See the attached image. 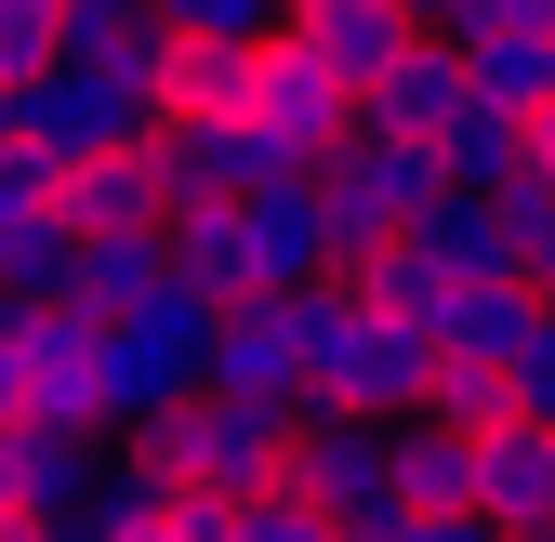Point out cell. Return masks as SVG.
Returning <instances> with one entry per match:
<instances>
[{"mask_svg": "<svg viewBox=\"0 0 555 542\" xmlns=\"http://www.w3.org/2000/svg\"><path fill=\"white\" fill-rule=\"evenodd\" d=\"M0 424H27V358H14V305H0Z\"/></svg>", "mask_w": 555, "mask_h": 542, "instance_id": "obj_32", "label": "cell"}, {"mask_svg": "<svg viewBox=\"0 0 555 542\" xmlns=\"http://www.w3.org/2000/svg\"><path fill=\"white\" fill-rule=\"evenodd\" d=\"M397 503L410 516H476V437L437 411H397Z\"/></svg>", "mask_w": 555, "mask_h": 542, "instance_id": "obj_16", "label": "cell"}, {"mask_svg": "<svg viewBox=\"0 0 555 542\" xmlns=\"http://www.w3.org/2000/svg\"><path fill=\"white\" fill-rule=\"evenodd\" d=\"M212 384L225 397H305V292H238L212 318Z\"/></svg>", "mask_w": 555, "mask_h": 542, "instance_id": "obj_9", "label": "cell"}, {"mask_svg": "<svg viewBox=\"0 0 555 542\" xmlns=\"http://www.w3.org/2000/svg\"><path fill=\"white\" fill-rule=\"evenodd\" d=\"M463 93H476V80H463V40H437V27H424V40H410L384 80L358 93V132H424V146H437V132L463 119Z\"/></svg>", "mask_w": 555, "mask_h": 542, "instance_id": "obj_11", "label": "cell"}, {"mask_svg": "<svg viewBox=\"0 0 555 542\" xmlns=\"http://www.w3.org/2000/svg\"><path fill=\"white\" fill-rule=\"evenodd\" d=\"M292 27L318 40V66H331V80H358V93L384 80V66H397L410 40H424V27H410V14H397V0H305V14H292Z\"/></svg>", "mask_w": 555, "mask_h": 542, "instance_id": "obj_14", "label": "cell"}, {"mask_svg": "<svg viewBox=\"0 0 555 542\" xmlns=\"http://www.w3.org/2000/svg\"><path fill=\"white\" fill-rule=\"evenodd\" d=\"M225 542H331V516L278 477V490H238V503H225Z\"/></svg>", "mask_w": 555, "mask_h": 542, "instance_id": "obj_26", "label": "cell"}, {"mask_svg": "<svg viewBox=\"0 0 555 542\" xmlns=\"http://www.w3.org/2000/svg\"><path fill=\"white\" fill-rule=\"evenodd\" d=\"M159 279H172V238H80V264H66L53 305H80V318H132Z\"/></svg>", "mask_w": 555, "mask_h": 542, "instance_id": "obj_21", "label": "cell"}, {"mask_svg": "<svg viewBox=\"0 0 555 542\" xmlns=\"http://www.w3.org/2000/svg\"><path fill=\"white\" fill-rule=\"evenodd\" d=\"M159 119H251V40H198V27H172Z\"/></svg>", "mask_w": 555, "mask_h": 542, "instance_id": "obj_20", "label": "cell"}, {"mask_svg": "<svg viewBox=\"0 0 555 542\" xmlns=\"http://www.w3.org/2000/svg\"><path fill=\"white\" fill-rule=\"evenodd\" d=\"M146 27H159V0H66L53 53H119V40H146Z\"/></svg>", "mask_w": 555, "mask_h": 542, "instance_id": "obj_27", "label": "cell"}, {"mask_svg": "<svg viewBox=\"0 0 555 542\" xmlns=\"http://www.w3.org/2000/svg\"><path fill=\"white\" fill-rule=\"evenodd\" d=\"M410 238H424L450 279H529V264H516V225H503V198H476V185H437Z\"/></svg>", "mask_w": 555, "mask_h": 542, "instance_id": "obj_18", "label": "cell"}, {"mask_svg": "<svg viewBox=\"0 0 555 542\" xmlns=\"http://www.w3.org/2000/svg\"><path fill=\"white\" fill-rule=\"evenodd\" d=\"M251 119H264L278 146H292V159L318 172V159L344 146V132H358V80H331L305 27H264V40H251Z\"/></svg>", "mask_w": 555, "mask_h": 542, "instance_id": "obj_6", "label": "cell"}, {"mask_svg": "<svg viewBox=\"0 0 555 542\" xmlns=\"http://www.w3.org/2000/svg\"><path fill=\"white\" fill-rule=\"evenodd\" d=\"M212 292L198 279H159L132 318H106V424H146V411H172V397H198L212 384Z\"/></svg>", "mask_w": 555, "mask_h": 542, "instance_id": "obj_3", "label": "cell"}, {"mask_svg": "<svg viewBox=\"0 0 555 542\" xmlns=\"http://www.w3.org/2000/svg\"><path fill=\"white\" fill-rule=\"evenodd\" d=\"M344 279H358V292H371L397 331H437V345H450V305H463V279H450L424 238H384V251H358V264H344Z\"/></svg>", "mask_w": 555, "mask_h": 542, "instance_id": "obj_19", "label": "cell"}, {"mask_svg": "<svg viewBox=\"0 0 555 542\" xmlns=\"http://www.w3.org/2000/svg\"><path fill=\"white\" fill-rule=\"evenodd\" d=\"M318 185H331L344 264H358V251H384V238H410V225H424V198H437L450 172H437V146H424V132H344V146L318 159Z\"/></svg>", "mask_w": 555, "mask_h": 542, "instance_id": "obj_4", "label": "cell"}, {"mask_svg": "<svg viewBox=\"0 0 555 542\" xmlns=\"http://www.w3.org/2000/svg\"><path fill=\"white\" fill-rule=\"evenodd\" d=\"M238 212H251V251H264V292H305V279H331V264H344V225H331V185H318V172L251 185Z\"/></svg>", "mask_w": 555, "mask_h": 542, "instance_id": "obj_10", "label": "cell"}, {"mask_svg": "<svg viewBox=\"0 0 555 542\" xmlns=\"http://www.w3.org/2000/svg\"><path fill=\"white\" fill-rule=\"evenodd\" d=\"M437 172H450V185H476V198H503V185L529 172V119H516V106H490V93H463V119L437 132Z\"/></svg>", "mask_w": 555, "mask_h": 542, "instance_id": "obj_22", "label": "cell"}, {"mask_svg": "<svg viewBox=\"0 0 555 542\" xmlns=\"http://www.w3.org/2000/svg\"><path fill=\"white\" fill-rule=\"evenodd\" d=\"M397 542H516V529H490V516H410Z\"/></svg>", "mask_w": 555, "mask_h": 542, "instance_id": "obj_31", "label": "cell"}, {"mask_svg": "<svg viewBox=\"0 0 555 542\" xmlns=\"http://www.w3.org/2000/svg\"><path fill=\"white\" fill-rule=\"evenodd\" d=\"M476 516H490V529H516V542L555 516V424H529V411H516V424H490V437H476Z\"/></svg>", "mask_w": 555, "mask_h": 542, "instance_id": "obj_12", "label": "cell"}, {"mask_svg": "<svg viewBox=\"0 0 555 542\" xmlns=\"http://www.w3.org/2000/svg\"><path fill=\"white\" fill-rule=\"evenodd\" d=\"M159 238H172V279H198L212 305L264 292V251H251V212H238V198H198V212H172Z\"/></svg>", "mask_w": 555, "mask_h": 542, "instance_id": "obj_15", "label": "cell"}, {"mask_svg": "<svg viewBox=\"0 0 555 542\" xmlns=\"http://www.w3.org/2000/svg\"><path fill=\"white\" fill-rule=\"evenodd\" d=\"M463 80L490 106H516V119H542L555 106V27H476L463 40Z\"/></svg>", "mask_w": 555, "mask_h": 542, "instance_id": "obj_23", "label": "cell"}, {"mask_svg": "<svg viewBox=\"0 0 555 542\" xmlns=\"http://www.w3.org/2000/svg\"><path fill=\"white\" fill-rule=\"evenodd\" d=\"M146 172H159L172 212H198V198H251V185H278V172H305V159L278 146L264 119H159V132H146Z\"/></svg>", "mask_w": 555, "mask_h": 542, "instance_id": "obj_7", "label": "cell"}, {"mask_svg": "<svg viewBox=\"0 0 555 542\" xmlns=\"http://www.w3.org/2000/svg\"><path fill=\"white\" fill-rule=\"evenodd\" d=\"M424 411H437V424H463V437H490V424H516V371H503V358H463V345H437Z\"/></svg>", "mask_w": 555, "mask_h": 542, "instance_id": "obj_24", "label": "cell"}, {"mask_svg": "<svg viewBox=\"0 0 555 542\" xmlns=\"http://www.w3.org/2000/svg\"><path fill=\"white\" fill-rule=\"evenodd\" d=\"M27 212H66V159L0 119V225H27Z\"/></svg>", "mask_w": 555, "mask_h": 542, "instance_id": "obj_25", "label": "cell"}, {"mask_svg": "<svg viewBox=\"0 0 555 542\" xmlns=\"http://www.w3.org/2000/svg\"><path fill=\"white\" fill-rule=\"evenodd\" d=\"M278 477H292L318 516H397V424L305 397V411H292V450H278Z\"/></svg>", "mask_w": 555, "mask_h": 542, "instance_id": "obj_5", "label": "cell"}, {"mask_svg": "<svg viewBox=\"0 0 555 542\" xmlns=\"http://www.w3.org/2000/svg\"><path fill=\"white\" fill-rule=\"evenodd\" d=\"M14 358H27V424H66V437L106 424V318L14 305Z\"/></svg>", "mask_w": 555, "mask_h": 542, "instance_id": "obj_8", "label": "cell"}, {"mask_svg": "<svg viewBox=\"0 0 555 542\" xmlns=\"http://www.w3.org/2000/svg\"><path fill=\"white\" fill-rule=\"evenodd\" d=\"M0 542H53V529H40V516H14V503H0Z\"/></svg>", "mask_w": 555, "mask_h": 542, "instance_id": "obj_35", "label": "cell"}, {"mask_svg": "<svg viewBox=\"0 0 555 542\" xmlns=\"http://www.w3.org/2000/svg\"><path fill=\"white\" fill-rule=\"evenodd\" d=\"M159 27H198V40H264V27H292V0H159Z\"/></svg>", "mask_w": 555, "mask_h": 542, "instance_id": "obj_28", "label": "cell"}, {"mask_svg": "<svg viewBox=\"0 0 555 542\" xmlns=\"http://www.w3.org/2000/svg\"><path fill=\"white\" fill-rule=\"evenodd\" d=\"M66 225H80V238H159L172 198H159L146 146H93V159H66Z\"/></svg>", "mask_w": 555, "mask_h": 542, "instance_id": "obj_13", "label": "cell"}, {"mask_svg": "<svg viewBox=\"0 0 555 542\" xmlns=\"http://www.w3.org/2000/svg\"><path fill=\"white\" fill-rule=\"evenodd\" d=\"M278 450H292V411L278 397H225V384H198L172 397V411L132 424V463H159L172 490H278Z\"/></svg>", "mask_w": 555, "mask_h": 542, "instance_id": "obj_2", "label": "cell"}, {"mask_svg": "<svg viewBox=\"0 0 555 542\" xmlns=\"http://www.w3.org/2000/svg\"><path fill=\"white\" fill-rule=\"evenodd\" d=\"M529 542H555V516H542V529H529Z\"/></svg>", "mask_w": 555, "mask_h": 542, "instance_id": "obj_38", "label": "cell"}, {"mask_svg": "<svg viewBox=\"0 0 555 542\" xmlns=\"http://www.w3.org/2000/svg\"><path fill=\"white\" fill-rule=\"evenodd\" d=\"M503 371H516V411L555 424V305H529V331H516V358H503Z\"/></svg>", "mask_w": 555, "mask_h": 542, "instance_id": "obj_29", "label": "cell"}, {"mask_svg": "<svg viewBox=\"0 0 555 542\" xmlns=\"http://www.w3.org/2000/svg\"><path fill=\"white\" fill-rule=\"evenodd\" d=\"M53 14H66V0H0V80L53 66Z\"/></svg>", "mask_w": 555, "mask_h": 542, "instance_id": "obj_30", "label": "cell"}, {"mask_svg": "<svg viewBox=\"0 0 555 542\" xmlns=\"http://www.w3.org/2000/svg\"><path fill=\"white\" fill-rule=\"evenodd\" d=\"M14 437H27V424H0V503H14Z\"/></svg>", "mask_w": 555, "mask_h": 542, "instance_id": "obj_36", "label": "cell"}, {"mask_svg": "<svg viewBox=\"0 0 555 542\" xmlns=\"http://www.w3.org/2000/svg\"><path fill=\"white\" fill-rule=\"evenodd\" d=\"M292 14H305V0H292Z\"/></svg>", "mask_w": 555, "mask_h": 542, "instance_id": "obj_39", "label": "cell"}, {"mask_svg": "<svg viewBox=\"0 0 555 542\" xmlns=\"http://www.w3.org/2000/svg\"><path fill=\"white\" fill-rule=\"evenodd\" d=\"M424 384H437V331H397L344 264L305 279V397L397 424V411H424ZM305 397H292V411H305Z\"/></svg>", "mask_w": 555, "mask_h": 542, "instance_id": "obj_1", "label": "cell"}, {"mask_svg": "<svg viewBox=\"0 0 555 542\" xmlns=\"http://www.w3.org/2000/svg\"><path fill=\"white\" fill-rule=\"evenodd\" d=\"M542 305H555V264H542Z\"/></svg>", "mask_w": 555, "mask_h": 542, "instance_id": "obj_37", "label": "cell"}, {"mask_svg": "<svg viewBox=\"0 0 555 542\" xmlns=\"http://www.w3.org/2000/svg\"><path fill=\"white\" fill-rule=\"evenodd\" d=\"M93 490H106L93 437H66V424H27V437H14V516L66 529V516H93Z\"/></svg>", "mask_w": 555, "mask_h": 542, "instance_id": "obj_17", "label": "cell"}, {"mask_svg": "<svg viewBox=\"0 0 555 542\" xmlns=\"http://www.w3.org/2000/svg\"><path fill=\"white\" fill-rule=\"evenodd\" d=\"M490 27H555V0H490Z\"/></svg>", "mask_w": 555, "mask_h": 542, "instance_id": "obj_33", "label": "cell"}, {"mask_svg": "<svg viewBox=\"0 0 555 542\" xmlns=\"http://www.w3.org/2000/svg\"><path fill=\"white\" fill-rule=\"evenodd\" d=\"M529 172H542V185H555V106H542V119H529Z\"/></svg>", "mask_w": 555, "mask_h": 542, "instance_id": "obj_34", "label": "cell"}]
</instances>
